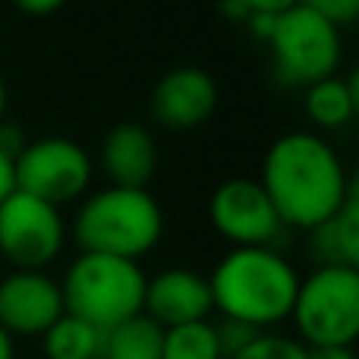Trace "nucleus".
Segmentation results:
<instances>
[{"instance_id":"obj_1","label":"nucleus","mask_w":359,"mask_h":359,"mask_svg":"<svg viewBox=\"0 0 359 359\" xmlns=\"http://www.w3.org/2000/svg\"><path fill=\"white\" fill-rule=\"evenodd\" d=\"M259 186L287 230L309 233L344 208L356 180L347 177L344 161L322 136L287 133L268 149Z\"/></svg>"},{"instance_id":"obj_2","label":"nucleus","mask_w":359,"mask_h":359,"mask_svg":"<svg viewBox=\"0 0 359 359\" xmlns=\"http://www.w3.org/2000/svg\"><path fill=\"white\" fill-rule=\"evenodd\" d=\"M299 274L278 249H230L208 278L211 306L265 331L290 318Z\"/></svg>"},{"instance_id":"obj_3","label":"nucleus","mask_w":359,"mask_h":359,"mask_svg":"<svg viewBox=\"0 0 359 359\" xmlns=\"http://www.w3.org/2000/svg\"><path fill=\"white\" fill-rule=\"evenodd\" d=\"M164 233V215L149 189H107L82 202L73 221V236L82 252L139 262L158 246Z\"/></svg>"},{"instance_id":"obj_4","label":"nucleus","mask_w":359,"mask_h":359,"mask_svg":"<svg viewBox=\"0 0 359 359\" xmlns=\"http://www.w3.org/2000/svg\"><path fill=\"white\" fill-rule=\"evenodd\" d=\"M145 274L139 262L82 252L60 280L63 312L92 328L111 331L133 316H142Z\"/></svg>"},{"instance_id":"obj_5","label":"nucleus","mask_w":359,"mask_h":359,"mask_svg":"<svg viewBox=\"0 0 359 359\" xmlns=\"http://www.w3.org/2000/svg\"><path fill=\"white\" fill-rule=\"evenodd\" d=\"M290 318L306 350H353L359 337V271L316 268L299 280Z\"/></svg>"},{"instance_id":"obj_6","label":"nucleus","mask_w":359,"mask_h":359,"mask_svg":"<svg viewBox=\"0 0 359 359\" xmlns=\"http://www.w3.org/2000/svg\"><path fill=\"white\" fill-rule=\"evenodd\" d=\"M271 69L284 86H316L341 67V32L309 4H287L268 35Z\"/></svg>"},{"instance_id":"obj_7","label":"nucleus","mask_w":359,"mask_h":359,"mask_svg":"<svg viewBox=\"0 0 359 359\" xmlns=\"http://www.w3.org/2000/svg\"><path fill=\"white\" fill-rule=\"evenodd\" d=\"M92 158L73 139L48 136L29 142L13 161L16 189L54 208L76 202L92 183Z\"/></svg>"},{"instance_id":"obj_8","label":"nucleus","mask_w":359,"mask_h":359,"mask_svg":"<svg viewBox=\"0 0 359 359\" xmlns=\"http://www.w3.org/2000/svg\"><path fill=\"white\" fill-rule=\"evenodd\" d=\"M67 240V224L60 208L13 192L0 205V259L16 271H44L60 255Z\"/></svg>"},{"instance_id":"obj_9","label":"nucleus","mask_w":359,"mask_h":359,"mask_svg":"<svg viewBox=\"0 0 359 359\" xmlns=\"http://www.w3.org/2000/svg\"><path fill=\"white\" fill-rule=\"evenodd\" d=\"M208 217L233 249H278L287 233L271 198L259 180L249 177H233L217 186L208 202Z\"/></svg>"},{"instance_id":"obj_10","label":"nucleus","mask_w":359,"mask_h":359,"mask_svg":"<svg viewBox=\"0 0 359 359\" xmlns=\"http://www.w3.org/2000/svg\"><path fill=\"white\" fill-rule=\"evenodd\" d=\"M217 107V82L202 67H177L158 79L149 98V114L158 126L186 133L202 126Z\"/></svg>"},{"instance_id":"obj_11","label":"nucleus","mask_w":359,"mask_h":359,"mask_svg":"<svg viewBox=\"0 0 359 359\" xmlns=\"http://www.w3.org/2000/svg\"><path fill=\"white\" fill-rule=\"evenodd\" d=\"M60 316V284L44 271H13L0 280V328L10 337H41Z\"/></svg>"},{"instance_id":"obj_12","label":"nucleus","mask_w":359,"mask_h":359,"mask_svg":"<svg viewBox=\"0 0 359 359\" xmlns=\"http://www.w3.org/2000/svg\"><path fill=\"white\" fill-rule=\"evenodd\" d=\"M211 306L208 278L192 268H168L145 280L142 316H149L158 328H180L192 322H208Z\"/></svg>"},{"instance_id":"obj_13","label":"nucleus","mask_w":359,"mask_h":359,"mask_svg":"<svg viewBox=\"0 0 359 359\" xmlns=\"http://www.w3.org/2000/svg\"><path fill=\"white\" fill-rule=\"evenodd\" d=\"M101 170L111 186L149 189L158 170V149L151 133L139 123H117L101 142Z\"/></svg>"},{"instance_id":"obj_14","label":"nucleus","mask_w":359,"mask_h":359,"mask_svg":"<svg viewBox=\"0 0 359 359\" xmlns=\"http://www.w3.org/2000/svg\"><path fill=\"white\" fill-rule=\"evenodd\" d=\"M309 249L318 268H356L359 271V189L344 208L316 230H309Z\"/></svg>"},{"instance_id":"obj_15","label":"nucleus","mask_w":359,"mask_h":359,"mask_svg":"<svg viewBox=\"0 0 359 359\" xmlns=\"http://www.w3.org/2000/svg\"><path fill=\"white\" fill-rule=\"evenodd\" d=\"M356 107H359V95L353 79L331 76V79H322L306 88V114H309L312 123L325 126V130L347 126L353 120Z\"/></svg>"},{"instance_id":"obj_16","label":"nucleus","mask_w":359,"mask_h":359,"mask_svg":"<svg viewBox=\"0 0 359 359\" xmlns=\"http://www.w3.org/2000/svg\"><path fill=\"white\" fill-rule=\"evenodd\" d=\"M161 344L164 328H158L149 316H133L104 331L101 359H161Z\"/></svg>"},{"instance_id":"obj_17","label":"nucleus","mask_w":359,"mask_h":359,"mask_svg":"<svg viewBox=\"0 0 359 359\" xmlns=\"http://www.w3.org/2000/svg\"><path fill=\"white\" fill-rule=\"evenodd\" d=\"M101 341H104V331L67 312L41 334L48 359H101Z\"/></svg>"},{"instance_id":"obj_18","label":"nucleus","mask_w":359,"mask_h":359,"mask_svg":"<svg viewBox=\"0 0 359 359\" xmlns=\"http://www.w3.org/2000/svg\"><path fill=\"white\" fill-rule=\"evenodd\" d=\"M161 359H221L211 322H192L164 331Z\"/></svg>"},{"instance_id":"obj_19","label":"nucleus","mask_w":359,"mask_h":359,"mask_svg":"<svg viewBox=\"0 0 359 359\" xmlns=\"http://www.w3.org/2000/svg\"><path fill=\"white\" fill-rule=\"evenodd\" d=\"M236 359H309V350H306L297 337L262 331Z\"/></svg>"},{"instance_id":"obj_20","label":"nucleus","mask_w":359,"mask_h":359,"mask_svg":"<svg viewBox=\"0 0 359 359\" xmlns=\"http://www.w3.org/2000/svg\"><path fill=\"white\" fill-rule=\"evenodd\" d=\"M211 328H215V341H217L221 359H236L262 334L259 328H252V325H246V322H236V318H221V322H215Z\"/></svg>"},{"instance_id":"obj_21","label":"nucleus","mask_w":359,"mask_h":359,"mask_svg":"<svg viewBox=\"0 0 359 359\" xmlns=\"http://www.w3.org/2000/svg\"><path fill=\"white\" fill-rule=\"evenodd\" d=\"M309 6L322 19H328L337 32L350 29L359 16V0H309Z\"/></svg>"},{"instance_id":"obj_22","label":"nucleus","mask_w":359,"mask_h":359,"mask_svg":"<svg viewBox=\"0 0 359 359\" xmlns=\"http://www.w3.org/2000/svg\"><path fill=\"white\" fill-rule=\"evenodd\" d=\"M25 136H22V130H19L16 123H0V155H6L10 158V161H16L19 158V151L25 149Z\"/></svg>"},{"instance_id":"obj_23","label":"nucleus","mask_w":359,"mask_h":359,"mask_svg":"<svg viewBox=\"0 0 359 359\" xmlns=\"http://www.w3.org/2000/svg\"><path fill=\"white\" fill-rule=\"evenodd\" d=\"M16 192V180H13V161L6 155H0V205Z\"/></svg>"},{"instance_id":"obj_24","label":"nucleus","mask_w":359,"mask_h":359,"mask_svg":"<svg viewBox=\"0 0 359 359\" xmlns=\"http://www.w3.org/2000/svg\"><path fill=\"white\" fill-rule=\"evenodd\" d=\"M19 10L29 13V16H44V13H57L60 4H57V0H44V4H19Z\"/></svg>"},{"instance_id":"obj_25","label":"nucleus","mask_w":359,"mask_h":359,"mask_svg":"<svg viewBox=\"0 0 359 359\" xmlns=\"http://www.w3.org/2000/svg\"><path fill=\"white\" fill-rule=\"evenodd\" d=\"M309 359H356L353 350H309Z\"/></svg>"},{"instance_id":"obj_26","label":"nucleus","mask_w":359,"mask_h":359,"mask_svg":"<svg viewBox=\"0 0 359 359\" xmlns=\"http://www.w3.org/2000/svg\"><path fill=\"white\" fill-rule=\"evenodd\" d=\"M0 359H16V350H13V337L0 328Z\"/></svg>"},{"instance_id":"obj_27","label":"nucleus","mask_w":359,"mask_h":359,"mask_svg":"<svg viewBox=\"0 0 359 359\" xmlns=\"http://www.w3.org/2000/svg\"><path fill=\"white\" fill-rule=\"evenodd\" d=\"M6 117V86H4V76H0V123Z\"/></svg>"}]
</instances>
